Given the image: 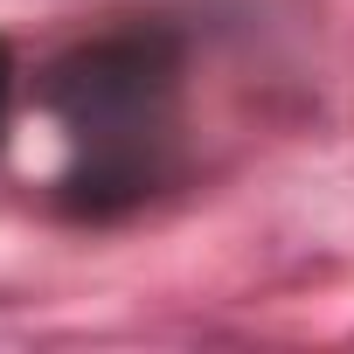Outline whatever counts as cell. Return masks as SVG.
<instances>
[{"mask_svg":"<svg viewBox=\"0 0 354 354\" xmlns=\"http://www.w3.org/2000/svg\"><path fill=\"white\" fill-rule=\"evenodd\" d=\"M167 97H174L167 35H104L56 63L49 111L77 139V167H70L77 209H111L146 195L153 153L167 139Z\"/></svg>","mask_w":354,"mask_h":354,"instance_id":"cell-1","label":"cell"},{"mask_svg":"<svg viewBox=\"0 0 354 354\" xmlns=\"http://www.w3.org/2000/svg\"><path fill=\"white\" fill-rule=\"evenodd\" d=\"M8 111H15V56L0 42V139H8Z\"/></svg>","mask_w":354,"mask_h":354,"instance_id":"cell-2","label":"cell"}]
</instances>
